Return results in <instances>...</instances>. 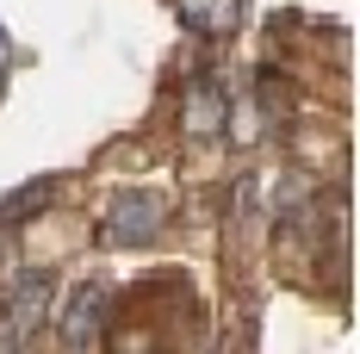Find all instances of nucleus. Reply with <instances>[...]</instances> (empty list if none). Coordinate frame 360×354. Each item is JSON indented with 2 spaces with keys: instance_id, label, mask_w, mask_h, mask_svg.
<instances>
[{
  "instance_id": "1",
  "label": "nucleus",
  "mask_w": 360,
  "mask_h": 354,
  "mask_svg": "<svg viewBox=\"0 0 360 354\" xmlns=\"http://www.w3.org/2000/svg\"><path fill=\"white\" fill-rule=\"evenodd\" d=\"M100 317H106V286H100V280L75 286L69 305H63V348H69V354H87V348H94Z\"/></svg>"
},
{
  "instance_id": "2",
  "label": "nucleus",
  "mask_w": 360,
  "mask_h": 354,
  "mask_svg": "<svg viewBox=\"0 0 360 354\" xmlns=\"http://www.w3.org/2000/svg\"><path fill=\"white\" fill-rule=\"evenodd\" d=\"M162 224V199L155 193H118L112 199V243H149Z\"/></svg>"
},
{
  "instance_id": "3",
  "label": "nucleus",
  "mask_w": 360,
  "mask_h": 354,
  "mask_svg": "<svg viewBox=\"0 0 360 354\" xmlns=\"http://www.w3.org/2000/svg\"><path fill=\"white\" fill-rule=\"evenodd\" d=\"M186 137L193 143H205V137H217L224 131V81H212V75H199L193 87H186Z\"/></svg>"
},
{
  "instance_id": "4",
  "label": "nucleus",
  "mask_w": 360,
  "mask_h": 354,
  "mask_svg": "<svg viewBox=\"0 0 360 354\" xmlns=\"http://www.w3.org/2000/svg\"><path fill=\"white\" fill-rule=\"evenodd\" d=\"M174 6H180V19L205 37H230L236 19H243V0H174Z\"/></svg>"
},
{
  "instance_id": "5",
  "label": "nucleus",
  "mask_w": 360,
  "mask_h": 354,
  "mask_svg": "<svg viewBox=\"0 0 360 354\" xmlns=\"http://www.w3.org/2000/svg\"><path fill=\"white\" fill-rule=\"evenodd\" d=\"M44 292H50V274H25V280L13 286V305H6V317H13V329L25 336L37 317H44Z\"/></svg>"
},
{
  "instance_id": "6",
  "label": "nucleus",
  "mask_w": 360,
  "mask_h": 354,
  "mask_svg": "<svg viewBox=\"0 0 360 354\" xmlns=\"http://www.w3.org/2000/svg\"><path fill=\"white\" fill-rule=\"evenodd\" d=\"M50 187H56V180H37V187H25V193H13V206H0V217H25V212H37Z\"/></svg>"
},
{
  "instance_id": "7",
  "label": "nucleus",
  "mask_w": 360,
  "mask_h": 354,
  "mask_svg": "<svg viewBox=\"0 0 360 354\" xmlns=\"http://www.w3.org/2000/svg\"><path fill=\"white\" fill-rule=\"evenodd\" d=\"M6 75H13V44H6V32H0V94H6Z\"/></svg>"
}]
</instances>
